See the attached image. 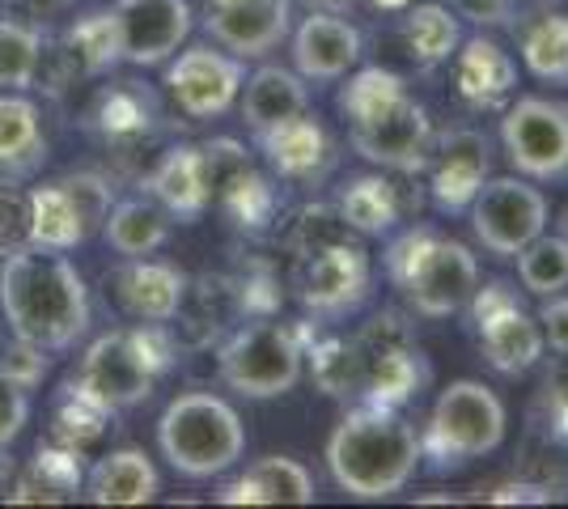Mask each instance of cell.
Masks as SVG:
<instances>
[{
    "label": "cell",
    "mask_w": 568,
    "mask_h": 509,
    "mask_svg": "<svg viewBox=\"0 0 568 509\" xmlns=\"http://www.w3.org/2000/svg\"><path fill=\"white\" fill-rule=\"evenodd\" d=\"M0 311L18 339L48 353H64L90 332V289L64 251L18 246L0 264Z\"/></svg>",
    "instance_id": "1"
},
{
    "label": "cell",
    "mask_w": 568,
    "mask_h": 509,
    "mask_svg": "<svg viewBox=\"0 0 568 509\" xmlns=\"http://www.w3.org/2000/svg\"><path fill=\"white\" fill-rule=\"evenodd\" d=\"M420 434L403 408L356 404L327 437V471L356 501H386L420 467Z\"/></svg>",
    "instance_id": "2"
},
{
    "label": "cell",
    "mask_w": 568,
    "mask_h": 509,
    "mask_svg": "<svg viewBox=\"0 0 568 509\" xmlns=\"http://www.w3.org/2000/svg\"><path fill=\"white\" fill-rule=\"evenodd\" d=\"M386 276L420 318H450L467 311L479 285V259L471 246L446 238L433 225H407L386 243Z\"/></svg>",
    "instance_id": "3"
},
{
    "label": "cell",
    "mask_w": 568,
    "mask_h": 509,
    "mask_svg": "<svg viewBox=\"0 0 568 509\" xmlns=\"http://www.w3.org/2000/svg\"><path fill=\"white\" fill-rule=\"evenodd\" d=\"M179 357V339L170 336L166 323H141V327H119L98 336L77 365V387L90 390L98 404L111 413L144 404L158 378Z\"/></svg>",
    "instance_id": "4"
},
{
    "label": "cell",
    "mask_w": 568,
    "mask_h": 509,
    "mask_svg": "<svg viewBox=\"0 0 568 509\" xmlns=\"http://www.w3.org/2000/svg\"><path fill=\"white\" fill-rule=\"evenodd\" d=\"M158 446L162 459L183 480H213L230 471L246 450L242 416L209 390H187L170 399V408L158 420Z\"/></svg>",
    "instance_id": "5"
},
{
    "label": "cell",
    "mask_w": 568,
    "mask_h": 509,
    "mask_svg": "<svg viewBox=\"0 0 568 509\" xmlns=\"http://www.w3.org/2000/svg\"><path fill=\"white\" fill-rule=\"evenodd\" d=\"M505 404L497 390L475 383V378H458L437 395L428 425L420 434V459H428L433 471H458L467 462L493 455L505 441Z\"/></svg>",
    "instance_id": "6"
},
{
    "label": "cell",
    "mask_w": 568,
    "mask_h": 509,
    "mask_svg": "<svg viewBox=\"0 0 568 509\" xmlns=\"http://www.w3.org/2000/svg\"><path fill=\"white\" fill-rule=\"evenodd\" d=\"M306 327L288 323H246L221 344L216 374L242 399H281L302 383L306 369Z\"/></svg>",
    "instance_id": "7"
},
{
    "label": "cell",
    "mask_w": 568,
    "mask_h": 509,
    "mask_svg": "<svg viewBox=\"0 0 568 509\" xmlns=\"http://www.w3.org/2000/svg\"><path fill=\"white\" fill-rule=\"evenodd\" d=\"M356 353H361V395L356 404H382V408H403L420 399L433 369L416 344V327L399 311H378L369 323L353 332Z\"/></svg>",
    "instance_id": "8"
},
{
    "label": "cell",
    "mask_w": 568,
    "mask_h": 509,
    "mask_svg": "<svg viewBox=\"0 0 568 509\" xmlns=\"http://www.w3.org/2000/svg\"><path fill=\"white\" fill-rule=\"evenodd\" d=\"M467 311H471L479 353H484V362L493 365L497 374L521 378V374H530L535 365L544 362V327H539V318L521 306L518 289L509 281L475 285Z\"/></svg>",
    "instance_id": "9"
},
{
    "label": "cell",
    "mask_w": 568,
    "mask_h": 509,
    "mask_svg": "<svg viewBox=\"0 0 568 509\" xmlns=\"http://www.w3.org/2000/svg\"><path fill=\"white\" fill-rule=\"evenodd\" d=\"M500 149L521 179H568V102L521 94L500 111Z\"/></svg>",
    "instance_id": "10"
},
{
    "label": "cell",
    "mask_w": 568,
    "mask_h": 509,
    "mask_svg": "<svg viewBox=\"0 0 568 509\" xmlns=\"http://www.w3.org/2000/svg\"><path fill=\"white\" fill-rule=\"evenodd\" d=\"M369 285H374V264L356 238H335L293 259V289L314 318H327V323L348 318L365 306Z\"/></svg>",
    "instance_id": "11"
},
{
    "label": "cell",
    "mask_w": 568,
    "mask_h": 509,
    "mask_svg": "<svg viewBox=\"0 0 568 509\" xmlns=\"http://www.w3.org/2000/svg\"><path fill=\"white\" fill-rule=\"evenodd\" d=\"M547 195L535 187V179L521 174H500L475 192L471 208V230L479 246L497 259H514L521 246H530L547 230Z\"/></svg>",
    "instance_id": "12"
},
{
    "label": "cell",
    "mask_w": 568,
    "mask_h": 509,
    "mask_svg": "<svg viewBox=\"0 0 568 509\" xmlns=\"http://www.w3.org/2000/svg\"><path fill=\"white\" fill-rule=\"evenodd\" d=\"M166 64V90L187 120L225 115L242 94V81H246V60H237L213 43H191V48L174 51Z\"/></svg>",
    "instance_id": "13"
},
{
    "label": "cell",
    "mask_w": 568,
    "mask_h": 509,
    "mask_svg": "<svg viewBox=\"0 0 568 509\" xmlns=\"http://www.w3.org/2000/svg\"><path fill=\"white\" fill-rule=\"evenodd\" d=\"M433 141H437V128L412 94L403 98L399 106L382 111L378 120L348 128V145L365 162L390 170V174H420L433 157Z\"/></svg>",
    "instance_id": "14"
},
{
    "label": "cell",
    "mask_w": 568,
    "mask_h": 509,
    "mask_svg": "<svg viewBox=\"0 0 568 509\" xmlns=\"http://www.w3.org/2000/svg\"><path fill=\"white\" fill-rule=\"evenodd\" d=\"M428 195L437 204V213H467L475 192L488 183L493 174V149L479 128H446L433 141L428 157Z\"/></svg>",
    "instance_id": "15"
},
{
    "label": "cell",
    "mask_w": 568,
    "mask_h": 509,
    "mask_svg": "<svg viewBox=\"0 0 568 509\" xmlns=\"http://www.w3.org/2000/svg\"><path fill=\"white\" fill-rule=\"evenodd\" d=\"M123 60L136 69H158L187 43L195 13L187 0H115Z\"/></svg>",
    "instance_id": "16"
},
{
    "label": "cell",
    "mask_w": 568,
    "mask_h": 509,
    "mask_svg": "<svg viewBox=\"0 0 568 509\" xmlns=\"http://www.w3.org/2000/svg\"><path fill=\"white\" fill-rule=\"evenodd\" d=\"M204 30L216 48H225L237 60H260L276 51L293 30V0H225L209 4Z\"/></svg>",
    "instance_id": "17"
},
{
    "label": "cell",
    "mask_w": 568,
    "mask_h": 509,
    "mask_svg": "<svg viewBox=\"0 0 568 509\" xmlns=\"http://www.w3.org/2000/svg\"><path fill=\"white\" fill-rule=\"evenodd\" d=\"M255 141H260V153L267 157V166L276 170L284 183H297V187H318L335 170V157H339L332 132L310 111L263 128V132H255Z\"/></svg>",
    "instance_id": "18"
},
{
    "label": "cell",
    "mask_w": 568,
    "mask_h": 509,
    "mask_svg": "<svg viewBox=\"0 0 568 509\" xmlns=\"http://www.w3.org/2000/svg\"><path fill=\"white\" fill-rule=\"evenodd\" d=\"M454 94L467 111H505L518 94V64L493 34H471L454 51Z\"/></svg>",
    "instance_id": "19"
},
{
    "label": "cell",
    "mask_w": 568,
    "mask_h": 509,
    "mask_svg": "<svg viewBox=\"0 0 568 509\" xmlns=\"http://www.w3.org/2000/svg\"><path fill=\"white\" fill-rule=\"evenodd\" d=\"M293 39V64L306 81H339L356 69L365 39L344 13H318L310 9L297 30H288Z\"/></svg>",
    "instance_id": "20"
},
{
    "label": "cell",
    "mask_w": 568,
    "mask_h": 509,
    "mask_svg": "<svg viewBox=\"0 0 568 509\" xmlns=\"http://www.w3.org/2000/svg\"><path fill=\"white\" fill-rule=\"evenodd\" d=\"M119 60H123V43H119L115 9L81 13V18L64 30V39H60L55 77H51L55 85H51V90H64V85H77V81L111 73Z\"/></svg>",
    "instance_id": "21"
},
{
    "label": "cell",
    "mask_w": 568,
    "mask_h": 509,
    "mask_svg": "<svg viewBox=\"0 0 568 509\" xmlns=\"http://www.w3.org/2000/svg\"><path fill=\"white\" fill-rule=\"evenodd\" d=\"M144 187L179 225H191L213 208L209 166H204V149L200 145H170L153 162V170L144 174Z\"/></svg>",
    "instance_id": "22"
},
{
    "label": "cell",
    "mask_w": 568,
    "mask_h": 509,
    "mask_svg": "<svg viewBox=\"0 0 568 509\" xmlns=\"http://www.w3.org/2000/svg\"><path fill=\"white\" fill-rule=\"evenodd\" d=\"M111 285H115L119 306L132 318H141V323H170V318L179 315L191 281L174 264L141 255V259H123L115 267V276H111Z\"/></svg>",
    "instance_id": "23"
},
{
    "label": "cell",
    "mask_w": 568,
    "mask_h": 509,
    "mask_svg": "<svg viewBox=\"0 0 568 509\" xmlns=\"http://www.w3.org/2000/svg\"><path fill=\"white\" fill-rule=\"evenodd\" d=\"M514 30V43L526 64V73L544 85L568 90V13L565 9H551V4H530V9H514L509 18Z\"/></svg>",
    "instance_id": "24"
},
{
    "label": "cell",
    "mask_w": 568,
    "mask_h": 509,
    "mask_svg": "<svg viewBox=\"0 0 568 509\" xmlns=\"http://www.w3.org/2000/svg\"><path fill=\"white\" fill-rule=\"evenodd\" d=\"M225 506H310L314 501V476L288 455L255 459L242 476L216 492Z\"/></svg>",
    "instance_id": "25"
},
{
    "label": "cell",
    "mask_w": 568,
    "mask_h": 509,
    "mask_svg": "<svg viewBox=\"0 0 568 509\" xmlns=\"http://www.w3.org/2000/svg\"><path fill=\"white\" fill-rule=\"evenodd\" d=\"M85 488V467H81V450H69L60 441L39 446L34 459L9 485V501L13 506H60V501H77V492Z\"/></svg>",
    "instance_id": "26"
},
{
    "label": "cell",
    "mask_w": 568,
    "mask_h": 509,
    "mask_svg": "<svg viewBox=\"0 0 568 509\" xmlns=\"http://www.w3.org/2000/svg\"><path fill=\"white\" fill-rule=\"evenodd\" d=\"M158 467L144 450H111L85 476V497L94 506H144L158 497Z\"/></svg>",
    "instance_id": "27"
},
{
    "label": "cell",
    "mask_w": 568,
    "mask_h": 509,
    "mask_svg": "<svg viewBox=\"0 0 568 509\" xmlns=\"http://www.w3.org/2000/svg\"><path fill=\"white\" fill-rule=\"evenodd\" d=\"M335 213L339 221L361 234V238H382V234H395V225L403 217V200L399 187L386 179V174H353L339 192H335Z\"/></svg>",
    "instance_id": "28"
},
{
    "label": "cell",
    "mask_w": 568,
    "mask_h": 509,
    "mask_svg": "<svg viewBox=\"0 0 568 509\" xmlns=\"http://www.w3.org/2000/svg\"><path fill=\"white\" fill-rule=\"evenodd\" d=\"M310 111L306 77L288 73L281 64H263L260 73L242 81V120L251 123V132H263L272 123H284L293 115Z\"/></svg>",
    "instance_id": "29"
},
{
    "label": "cell",
    "mask_w": 568,
    "mask_h": 509,
    "mask_svg": "<svg viewBox=\"0 0 568 509\" xmlns=\"http://www.w3.org/2000/svg\"><path fill=\"white\" fill-rule=\"evenodd\" d=\"M170 225H174V217L153 195H136V200L111 204V213L102 221V234L123 259H141V255H153L170 243Z\"/></svg>",
    "instance_id": "30"
},
{
    "label": "cell",
    "mask_w": 568,
    "mask_h": 509,
    "mask_svg": "<svg viewBox=\"0 0 568 509\" xmlns=\"http://www.w3.org/2000/svg\"><path fill=\"white\" fill-rule=\"evenodd\" d=\"M90 123L111 145H136L158 123V98L149 94L141 81H115L98 94Z\"/></svg>",
    "instance_id": "31"
},
{
    "label": "cell",
    "mask_w": 568,
    "mask_h": 509,
    "mask_svg": "<svg viewBox=\"0 0 568 509\" xmlns=\"http://www.w3.org/2000/svg\"><path fill=\"white\" fill-rule=\"evenodd\" d=\"M399 34L407 55L420 69L450 64L458 43H463V22L454 18L450 4H407L399 18Z\"/></svg>",
    "instance_id": "32"
},
{
    "label": "cell",
    "mask_w": 568,
    "mask_h": 509,
    "mask_svg": "<svg viewBox=\"0 0 568 509\" xmlns=\"http://www.w3.org/2000/svg\"><path fill=\"white\" fill-rule=\"evenodd\" d=\"M48 157L39 106L18 90H0V166L26 174Z\"/></svg>",
    "instance_id": "33"
},
{
    "label": "cell",
    "mask_w": 568,
    "mask_h": 509,
    "mask_svg": "<svg viewBox=\"0 0 568 509\" xmlns=\"http://www.w3.org/2000/svg\"><path fill=\"white\" fill-rule=\"evenodd\" d=\"M111 408L106 404H98L90 390L77 387V378H69L60 395H55V404H51V437L60 441V446H69V450H90L98 437L106 434V420H111Z\"/></svg>",
    "instance_id": "34"
},
{
    "label": "cell",
    "mask_w": 568,
    "mask_h": 509,
    "mask_svg": "<svg viewBox=\"0 0 568 509\" xmlns=\"http://www.w3.org/2000/svg\"><path fill=\"white\" fill-rule=\"evenodd\" d=\"M90 238L85 225L77 217L72 200L64 195L60 183H43L30 192V246L43 251H72Z\"/></svg>",
    "instance_id": "35"
},
{
    "label": "cell",
    "mask_w": 568,
    "mask_h": 509,
    "mask_svg": "<svg viewBox=\"0 0 568 509\" xmlns=\"http://www.w3.org/2000/svg\"><path fill=\"white\" fill-rule=\"evenodd\" d=\"M213 208H221L242 230H263L276 217V187L267 174L255 170V162H246L213 192Z\"/></svg>",
    "instance_id": "36"
},
{
    "label": "cell",
    "mask_w": 568,
    "mask_h": 509,
    "mask_svg": "<svg viewBox=\"0 0 568 509\" xmlns=\"http://www.w3.org/2000/svg\"><path fill=\"white\" fill-rule=\"evenodd\" d=\"M407 94H412V90H407V81H403L399 73H390V69L374 64V69H361V73H353L348 81H344V85H339V94H335V106H339L344 123L353 128V123L378 120L382 111L399 106Z\"/></svg>",
    "instance_id": "37"
},
{
    "label": "cell",
    "mask_w": 568,
    "mask_h": 509,
    "mask_svg": "<svg viewBox=\"0 0 568 509\" xmlns=\"http://www.w3.org/2000/svg\"><path fill=\"white\" fill-rule=\"evenodd\" d=\"M306 357L314 365V383L332 399H353L361 395V353L353 336H323L306 339Z\"/></svg>",
    "instance_id": "38"
},
{
    "label": "cell",
    "mask_w": 568,
    "mask_h": 509,
    "mask_svg": "<svg viewBox=\"0 0 568 509\" xmlns=\"http://www.w3.org/2000/svg\"><path fill=\"white\" fill-rule=\"evenodd\" d=\"M43 69V30L22 18H0V90H30Z\"/></svg>",
    "instance_id": "39"
},
{
    "label": "cell",
    "mask_w": 568,
    "mask_h": 509,
    "mask_svg": "<svg viewBox=\"0 0 568 509\" xmlns=\"http://www.w3.org/2000/svg\"><path fill=\"white\" fill-rule=\"evenodd\" d=\"M518 281L530 297H551L568 289V243L560 234H539L530 246H521L518 255Z\"/></svg>",
    "instance_id": "40"
},
{
    "label": "cell",
    "mask_w": 568,
    "mask_h": 509,
    "mask_svg": "<svg viewBox=\"0 0 568 509\" xmlns=\"http://www.w3.org/2000/svg\"><path fill=\"white\" fill-rule=\"evenodd\" d=\"M55 183H60L64 195L72 200V208H77V217L85 225V234H98L106 213H111V204H115L111 183H106L102 174H94V170H72V174H60Z\"/></svg>",
    "instance_id": "41"
},
{
    "label": "cell",
    "mask_w": 568,
    "mask_h": 509,
    "mask_svg": "<svg viewBox=\"0 0 568 509\" xmlns=\"http://www.w3.org/2000/svg\"><path fill=\"white\" fill-rule=\"evenodd\" d=\"M335 238H353V230L339 221L335 208H306L302 217L293 221V230H288V251H293V259H302L310 251H318L323 243H335Z\"/></svg>",
    "instance_id": "42"
},
{
    "label": "cell",
    "mask_w": 568,
    "mask_h": 509,
    "mask_svg": "<svg viewBox=\"0 0 568 509\" xmlns=\"http://www.w3.org/2000/svg\"><path fill=\"white\" fill-rule=\"evenodd\" d=\"M30 243V192L13 179H0V255Z\"/></svg>",
    "instance_id": "43"
},
{
    "label": "cell",
    "mask_w": 568,
    "mask_h": 509,
    "mask_svg": "<svg viewBox=\"0 0 568 509\" xmlns=\"http://www.w3.org/2000/svg\"><path fill=\"white\" fill-rule=\"evenodd\" d=\"M0 374L13 383V387H39L43 378H48V348H39V344H30V339H18L0 353Z\"/></svg>",
    "instance_id": "44"
},
{
    "label": "cell",
    "mask_w": 568,
    "mask_h": 509,
    "mask_svg": "<svg viewBox=\"0 0 568 509\" xmlns=\"http://www.w3.org/2000/svg\"><path fill=\"white\" fill-rule=\"evenodd\" d=\"M539 404L556 437H568V353H556L551 365L544 369V387H539Z\"/></svg>",
    "instance_id": "45"
},
{
    "label": "cell",
    "mask_w": 568,
    "mask_h": 509,
    "mask_svg": "<svg viewBox=\"0 0 568 509\" xmlns=\"http://www.w3.org/2000/svg\"><path fill=\"white\" fill-rule=\"evenodd\" d=\"M26 420H30V399H26V390L13 387V383L0 374V450L18 441V434L26 429Z\"/></svg>",
    "instance_id": "46"
},
{
    "label": "cell",
    "mask_w": 568,
    "mask_h": 509,
    "mask_svg": "<svg viewBox=\"0 0 568 509\" xmlns=\"http://www.w3.org/2000/svg\"><path fill=\"white\" fill-rule=\"evenodd\" d=\"M454 9V18L458 22H471V26H484V30H493V26H509L514 18V0H446Z\"/></svg>",
    "instance_id": "47"
},
{
    "label": "cell",
    "mask_w": 568,
    "mask_h": 509,
    "mask_svg": "<svg viewBox=\"0 0 568 509\" xmlns=\"http://www.w3.org/2000/svg\"><path fill=\"white\" fill-rule=\"evenodd\" d=\"M479 497L484 501H565V488L547 485V480H509V485H493L488 492L479 488Z\"/></svg>",
    "instance_id": "48"
},
{
    "label": "cell",
    "mask_w": 568,
    "mask_h": 509,
    "mask_svg": "<svg viewBox=\"0 0 568 509\" xmlns=\"http://www.w3.org/2000/svg\"><path fill=\"white\" fill-rule=\"evenodd\" d=\"M539 327H544V344L551 353H568V293H551L539 306Z\"/></svg>",
    "instance_id": "49"
},
{
    "label": "cell",
    "mask_w": 568,
    "mask_h": 509,
    "mask_svg": "<svg viewBox=\"0 0 568 509\" xmlns=\"http://www.w3.org/2000/svg\"><path fill=\"white\" fill-rule=\"evenodd\" d=\"M306 4L310 9H318V13H344V18H348L356 0H306Z\"/></svg>",
    "instance_id": "50"
},
{
    "label": "cell",
    "mask_w": 568,
    "mask_h": 509,
    "mask_svg": "<svg viewBox=\"0 0 568 509\" xmlns=\"http://www.w3.org/2000/svg\"><path fill=\"white\" fill-rule=\"evenodd\" d=\"M369 4H374L378 13H403V9H407V4H416V0H369Z\"/></svg>",
    "instance_id": "51"
},
{
    "label": "cell",
    "mask_w": 568,
    "mask_h": 509,
    "mask_svg": "<svg viewBox=\"0 0 568 509\" xmlns=\"http://www.w3.org/2000/svg\"><path fill=\"white\" fill-rule=\"evenodd\" d=\"M560 238H565V243H568V208H565V213H560Z\"/></svg>",
    "instance_id": "52"
},
{
    "label": "cell",
    "mask_w": 568,
    "mask_h": 509,
    "mask_svg": "<svg viewBox=\"0 0 568 509\" xmlns=\"http://www.w3.org/2000/svg\"><path fill=\"white\" fill-rule=\"evenodd\" d=\"M514 4H518V0H514Z\"/></svg>",
    "instance_id": "53"
}]
</instances>
